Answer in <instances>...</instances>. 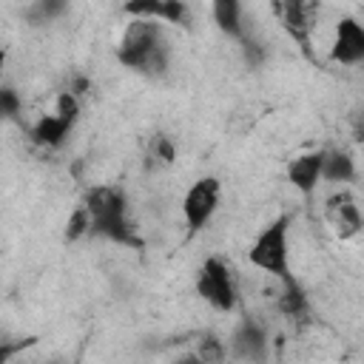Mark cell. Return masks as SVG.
Masks as SVG:
<instances>
[{
	"instance_id": "603a6c76",
	"label": "cell",
	"mask_w": 364,
	"mask_h": 364,
	"mask_svg": "<svg viewBox=\"0 0 364 364\" xmlns=\"http://www.w3.org/2000/svg\"><path fill=\"white\" fill-rule=\"evenodd\" d=\"M173 364H202V361H199L196 355H185V358H176Z\"/></svg>"
},
{
	"instance_id": "9c48e42d",
	"label": "cell",
	"mask_w": 364,
	"mask_h": 364,
	"mask_svg": "<svg viewBox=\"0 0 364 364\" xmlns=\"http://www.w3.org/2000/svg\"><path fill=\"white\" fill-rule=\"evenodd\" d=\"M324 154L327 151H307L299 154L296 159L287 162V182L301 193V196H313V191L321 182V171H324Z\"/></svg>"
},
{
	"instance_id": "2e32d148",
	"label": "cell",
	"mask_w": 364,
	"mask_h": 364,
	"mask_svg": "<svg viewBox=\"0 0 364 364\" xmlns=\"http://www.w3.org/2000/svg\"><path fill=\"white\" fill-rule=\"evenodd\" d=\"M225 353H228V350H225V344H222L216 336H210V333H208V336H202V338H199V347H196V353H193V355H196L202 364H222V361H225Z\"/></svg>"
},
{
	"instance_id": "7402d4cb",
	"label": "cell",
	"mask_w": 364,
	"mask_h": 364,
	"mask_svg": "<svg viewBox=\"0 0 364 364\" xmlns=\"http://www.w3.org/2000/svg\"><path fill=\"white\" fill-rule=\"evenodd\" d=\"M88 88H91V82H88V80H85V77H77V80H74V85H71V88H68V91H71V94H74V97H80V94H85V91H88Z\"/></svg>"
},
{
	"instance_id": "5bb4252c",
	"label": "cell",
	"mask_w": 364,
	"mask_h": 364,
	"mask_svg": "<svg viewBox=\"0 0 364 364\" xmlns=\"http://www.w3.org/2000/svg\"><path fill=\"white\" fill-rule=\"evenodd\" d=\"M353 176H355V165H353L350 154H344V151L324 154V171H321L324 182H350Z\"/></svg>"
},
{
	"instance_id": "5b68a950",
	"label": "cell",
	"mask_w": 364,
	"mask_h": 364,
	"mask_svg": "<svg viewBox=\"0 0 364 364\" xmlns=\"http://www.w3.org/2000/svg\"><path fill=\"white\" fill-rule=\"evenodd\" d=\"M219 193H222V188H219L216 176H202L185 191L182 216H185V225H188V236L199 233L213 219V213L219 208Z\"/></svg>"
},
{
	"instance_id": "6da1fadb",
	"label": "cell",
	"mask_w": 364,
	"mask_h": 364,
	"mask_svg": "<svg viewBox=\"0 0 364 364\" xmlns=\"http://www.w3.org/2000/svg\"><path fill=\"white\" fill-rule=\"evenodd\" d=\"M117 60L139 74H162L168 68V40L154 20H131L117 48Z\"/></svg>"
},
{
	"instance_id": "8992f818",
	"label": "cell",
	"mask_w": 364,
	"mask_h": 364,
	"mask_svg": "<svg viewBox=\"0 0 364 364\" xmlns=\"http://www.w3.org/2000/svg\"><path fill=\"white\" fill-rule=\"evenodd\" d=\"M122 11L134 20H154V23H173L191 26V6L182 0H128Z\"/></svg>"
},
{
	"instance_id": "3957f363",
	"label": "cell",
	"mask_w": 364,
	"mask_h": 364,
	"mask_svg": "<svg viewBox=\"0 0 364 364\" xmlns=\"http://www.w3.org/2000/svg\"><path fill=\"white\" fill-rule=\"evenodd\" d=\"M287 216H276L262 228V233L253 239L247 259L253 267L282 279V284H293L296 279L290 276V262H287Z\"/></svg>"
},
{
	"instance_id": "e0dca14e",
	"label": "cell",
	"mask_w": 364,
	"mask_h": 364,
	"mask_svg": "<svg viewBox=\"0 0 364 364\" xmlns=\"http://www.w3.org/2000/svg\"><path fill=\"white\" fill-rule=\"evenodd\" d=\"M85 233H91V216H88V210H85V205H80L71 216H68V225H65V239L68 242H77L80 236H85Z\"/></svg>"
},
{
	"instance_id": "cb8c5ba5",
	"label": "cell",
	"mask_w": 364,
	"mask_h": 364,
	"mask_svg": "<svg viewBox=\"0 0 364 364\" xmlns=\"http://www.w3.org/2000/svg\"><path fill=\"white\" fill-rule=\"evenodd\" d=\"M361 139H364V119H361Z\"/></svg>"
},
{
	"instance_id": "8fae6325",
	"label": "cell",
	"mask_w": 364,
	"mask_h": 364,
	"mask_svg": "<svg viewBox=\"0 0 364 364\" xmlns=\"http://www.w3.org/2000/svg\"><path fill=\"white\" fill-rule=\"evenodd\" d=\"M324 210H327V219L333 222V228H336V233H338L341 239H350V236H355V233L364 228V216H361V210H358L353 193H347V191L333 193V196L327 199Z\"/></svg>"
},
{
	"instance_id": "4fadbf2b",
	"label": "cell",
	"mask_w": 364,
	"mask_h": 364,
	"mask_svg": "<svg viewBox=\"0 0 364 364\" xmlns=\"http://www.w3.org/2000/svg\"><path fill=\"white\" fill-rule=\"evenodd\" d=\"M213 20L216 26L228 34V37H236V40H245V26H242V6L236 0H219L213 3Z\"/></svg>"
},
{
	"instance_id": "52a82bcc",
	"label": "cell",
	"mask_w": 364,
	"mask_h": 364,
	"mask_svg": "<svg viewBox=\"0 0 364 364\" xmlns=\"http://www.w3.org/2000/svg\"><path fill=\"white\" fill-rule=\"evenodd\" d=\"M330 60L341 63V65L364 63V26L355 17H341L336 23V37H333Z\"/></svg>"
},
{
	"instance_id": "ac0fdd59",
	"label": "cell",
	"mask_w": 364,
	"mask_h": 364,
	"mask_svg": "<svg viewBox=\"0 0 364 364\" xmlns=\"http://www.w3.org/2000/svg\"><path fill=\"white\" fill-rule=\"evenodd\" d=\"M60 119H65L68 125H74L77 122V117H80V100L71 94V91H63L60 97H57V111H54Z\"/></svg>"
},
{
	"instance_id": "30bf717a",
	"label": "cell",
	"mask_w": 364,
	"mask_h": 364,
	"mask_svg": "<svg viewBox=\"0 0 364 364\" xmlns=\"http://www.w3.org/2000/svg\"><path fill=\"white\" fill-rule=\"evenodd\" d=\"M273 11L279 14L284 31L301 46V51L310 57V28H313V3H276Z\"/></svg>"
},
{
	"instance_id": "9a60e30c",
	"label": "cell",
	"mask_w": 364,
	"mask_h": 364,
	"mask_svg": "<svg viewBox=\"0 0 364 364\" xmlns=\"http://www.w3.org/2000/svg\"><path fill=\"white\" fill-rule=\"evenodd\" d=\"M279 307H282V313L290 316V318L301 316V313L307 310V296H304V290H301L296 282H293V284H284V290H282V296H279Z\"/></svg>"
},
{
	"instance_id": "7c38bea8",
	"label": "cell",
	"mask_w": 364,
	"mask_h": 364,
	"mask_svg": "<svg viewBox=\"0 0 364 364\" xmlns=\"http://www.w3.org/2000/svg\"><path fill=\"white\" fill-rule=\"evenodd\" d=\"M68 131H71V125L65 119H60L57 114H46L31 125V139L43 148H60L65 142Z\"/></svg>"
},
{
	"instance_id": "7a4b0ae2",
	"label": "cell",
	"mask_w": 364,
	"mask_h": 364,
	"mask_svg": "<svg viewBox=\"0 0 364 364\" xmlns=\"http://www.w3.org/2000/svg\"><path fill=\"white\" fill-rule=\"evenodd\" d=\"M85 210L91 216V233L111 239L125 247H142V239L128 222L125 193L114 185H100L85 196Z\"/></svg>"
},
{
	"instance_id": "ffe728a7",
	"label": "cell",
	"mask_w": 364,
	"mask_h": 364,
	"mask_svg": "<svg viewBox=\"0 0 364 364\" xmlns=\"http://www.w3.org/2000/svg\"><path fill=\"white\" fill-rule=\"evenodd\" d=\"M0 111L6 119H17V114H20V100H17L14 88H9V85L0 91Z\"/></svg>"
},
{
	"instance_id": "ba28073f",
	"label": "cell",
	"mask_w": 364,
	"mask_h": 364,
	"mask_svg": "<svg viewBox=\"0 0 364 364\" xmlns=\"http://www.w3.org/2000/svg\"><path fill=\"white\" fill-rule=\"evenodd\" d=\"M230 353L242 361L250 364H264L267 361V333L259 321L242 318L230 336Z\"/></svg>"
},
{
	"instance_id": "d6986e66",
	"label": "cell",
	"mask_w": 364,
	"mask_h": 364,
	"mask_svg": "<svg viewBox=\"0 0 364 364\" xmlns=\"http://www.w3.org/2000/svg\"><path fill=\"white\" fill-rule=\"evenodd\" d=\"M151 156H154L156 162H162V165H171V162H173V156H176L171 136H165V134H156V136L151 139Z\"/></svg>"
},
{
	"instance_id": "277c9868",
	"label": "cell",
	"mask_w": 364,
	"mask_h": 364,
	"mask_svg": "<svg viewBox=\"0 0 364 364\" xmlns=\"http://www.w3.org/2000/svg\"><path fill=\"white\" fill-rule=\"evenodd\" d=\"M196 293L219 313H230L236 307V284L230 267L216 256L205 259V264L196 273Z\"/></svg>"
},
{
	"instance_id": "44dd1931",
	"label": "cell",
	"mask_w": 364,
	"mask_h": 364,
	"mask_svg": "<svg viewBox=\"0 0 364 364\" xmlns=\"http://www.w3.org/2000/svg\"><path fill=\"white\" fill-rule=\"evenodd\" d=\"M63 9H65V3H37V6L31 9V17L40 14V20H51V17L60 14Z\"/></svg>"
}]
</instances>
